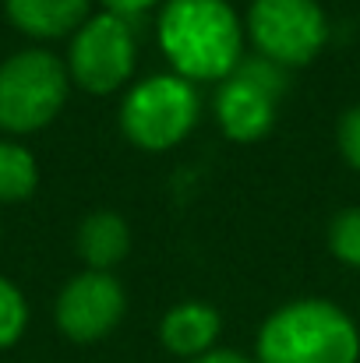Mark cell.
I'll use <instances>...</instances> for the list:
<instances>
[{
  "label": "cell",
  "mask_w": 360,
  "mask_h": 363,
  "mask_svg": "<svg viewBox=\"0 0 360 363\" xmlns=\"http://www.w3.org/2000/svg\"><path fill=\"white\" fill-rule=\"evenodd\" d=\"M159 50L187 82H223L244 60V18L230 0H166L159 7Z\"/></svg>",
  "instance_id": "obj_1"
},
{
  "label": "cell",
  "mask_w": 360,
  "mask_h": 363,
  "mask_svg": "<svg viewBox=\"0 0 360 363\" xmlns=\"http://www.w3.org/2000/svg\"><path fill=\"white\" fill-rule=\"evenodd\" d=\"M254 357L258 363H357L360 328L332 300H290L261 321Z\"/></svg>",
  "instance_id": "obj_2"
},
{
  "label": "cell",
  "mask_w": 360,
  "mask_h": 363,
  "mask_svg": "<svg viewBox=\"0 0 360 363\" xmlns=\"http://www.w3.org/2000/svg\"><path fill=\"white\" fill-rule=\"evenodd\" d=\"M202 117V99L195 82L166 71L134 82L120 103V130L141 152L177 148Z\"/></svg>",
  "instance_id": "obj_3"
},
{
  "label": "cell",
  "mask_w": 360,
  "mask_h": 363,
  "mask_svg": "<svg viewBox=\"0 0 360 363\" xmlns=\"http://www.w3.org/2000/svg\"><path fill=\"white\" fill-rule=\"evenodd\" d=\"M71 92V74L50 50H21L0 64V130L32 134L57 121Z\"/></svg>",
  "instance_id": "obj_4"
},
{
  "label": "cell",
  "mask_w": 360,
  "mask_h": 363,
  "mask_svg": "<svg viewBox=\"0 0 360 363\" xmlns=\"http://www.w3.org/2000/svg\"><path fill=\"white\" fill-rule=\"evenodd\" d=\"M244 32L254 57L293 71L307 67L329 43V14L318 0H251Z\"/></svg>",
  "instance_id": "obj_5"
},
{
  "label": "cell",
  "mask_w": 360,
  "mask_h": 363,
  "mask_svg": "<svg viewBox=\"0 0 360 363\" xmlns=\"http://www.w3.org/2000/svg\"><path fill=\"white\" fill-rule=\"evenodd\" d=\"M138 64V35L131 18L99 11L71 35L67 50V74L71 85L85 89L89 96H110L124 89Z\"/></svg>",
  "instance_id": "obj_6"
},
{
  "label": "cell",
  "mask_w": 360,
  "mask_h": 363,
  "mask_svg": "<svg viewBox=\"0 0 360 363\" xmlns=\"http://www.w3.org/2000/svg\"><path fill=\"white\" fill-rule=\"evenodd\" d=\"M290 71L261 60V57H244L237 67L219 82L216 89V121L230 141L251 145L261 141L279 113V103L286 96V78Z\"/></svg>",
  "instance_id": "obj_7"
},
{
  "label": "cell",
  "mask_w": 360,
  "mask_h": 363,
  "mask_svg": "<svg viewBox=\"0 0 360 363\" xmlns=\"http://www.w3.org/2000/svg\"><path fill=\"white\" fill-rule=\"evenodd\" d=\"M127 311V293L114 272H92L85 268L82 275L67 279V286L57 296V328L78 342H99L107 339Z\"/></svg>",
  "instance_id": "obj_8"
},
{
  "label": "cell",
  "mask_w": 360,
  "mask_h": 363,
  "mask_svg": "<svg viewBox=\"0 0 360 363\" xmlns=\"http://www.w3.org/2000/svg\"><path fill=\"white\" fill-rule=\"evenodd\" d=\"M219 332H223V318L212 303L205 300H184V303H173L163 321H159V342L173 353V357H184V360H195L209 350H216L219 342Z\"/></svg>",
  "instance_id": "obj_9"
},
{
  "label": "cell",
  "mask_w": 360,
  "mask_h": 363,
  "mask_svg": "<svg viewBox=\"0 0 360 363\" xmlns=\"http://www.w3.org/2000/svg\"><path fill=\"white\" fill-rule=\"evenodd\" d=\"M4 11L32 39H64L89 21L92 0H4Z\"/></svg>",
  "instance_id": "obj_10"
},
{
  "label": "cell",
  "mask_w": 360,
  "mask_h": 363,
  "mask_svg": "<svg viewBox=\"0 0 360 363\" xmlns=\"http://www.w3.org/2000/svg\"><path fill=\"white\" fill-rule=\"evenodd\" d=\"M75 247L92 272H114L131 250V226L117 212H92L82 219Z\"/></svg>",
  "instance_id": "obj_11"
},
{
  "label": "cell",
  "mask_w": 360,
  "mask_h": 363,
  "mask_svg": "<svg viewBox=\"0 0 360 363\" xmlns=\"http://www.w3.org/2000/svg\"><path fill=\"white\" fill-rule=\"evenodd\" d=\"M39 184V166L36 155L25 145L14 141H0V201L4 205H18L25 201Z\"/></svg>",
  "instance_id": "obj_12"
},
{
  "label": "cell",
  "mask_w": 360,
  "mask_h": 363,
  "mask_svg": "<svg viewBox=\"0 0 360 363\" xmlns=\"http://www.w3.org/2000/svg\"><path fill=\"white\" fill-rule=\"evenodd\" d=\"M329 250L339 264L360 268V208H343L329 219Z\"/></svg>",
  "instance_id": "obj_13"
},
{
  "label": "cell",
  "mask_w": 360,
  "mask_h": 363,
  "mask_svg": "<svg viewBox=\"0 0 360 363\" xmlns=\"http://www.w3.org/2000/svg\"><path fill=\"white\" fill-rule=\"evenodd\" d=\"M25 325H28V303H25L21 289L0 275V350L14 346L21 339Z\"/></svg>",
  "instance_id": "obj_14"
},
{
  "label": "cell",
  "mask_w": 360,
  "mask_h": 363,
  "mask_svg": "<svg viewBox=\"0 0 360 363\" xmlns=\"http://www.w3.org/2000/svg\"><path fill=\"white\" fill-rule=\"evenodd\" d=\"M336 141H339V155L347 159V166L360 173V103L357 106H350V110L339 117Z\"/></svg>",
  "instance_id": "obj_15"
},
{
  "label": "cell",
  "mask_w": 360,
  "mask_h": 363,
  "mask_svg": "<svg viewBox=\"0 0 360 363\" xmlns=\"http://www.w3.org/2000/svg\"><path fill=\"white\" fill-rule=\"evenodd\" d=\"M99 4H103V11H114V14H124V18H134V14L152 11L156 4L163 7L166 0H99Z\"/></svg>",
  "instance_id": "obj_16"
},
{
  "label": "cell",
  "mask_w": 360,
  "mask_h": 363,
  "mask_svg": "<svg viewBox=\"0 0 360 363\" xmlns=\"http://www.w3.org/2000/svg\"><path fill=\"white\" fill-rule=\"evenodd\" d=\"M191 363H258V360H247V357L237 353V350H223V346H216V350H209V353L195 357Z\"/></svg>",
  "instance_id": "obj_17"
}]
</instances>
